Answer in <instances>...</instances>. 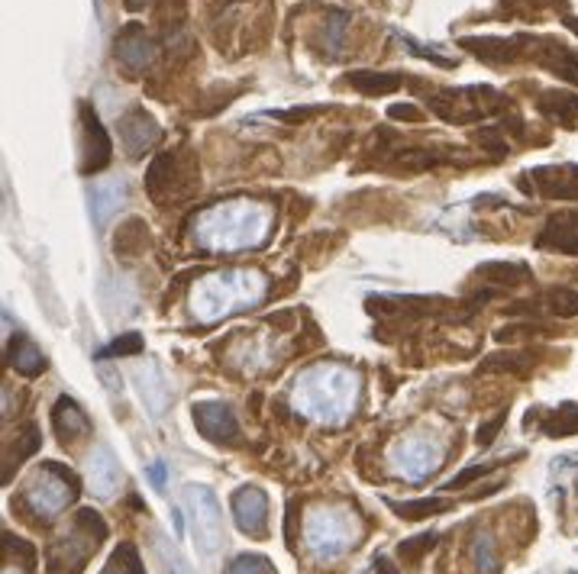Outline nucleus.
<instances>
[{
  "mask_svg": "<svg viewBox=\"0 0 578 574\" xmlns=\"http://www.w3.org/2000/svg\"><path fill=\"white\" fill-rule=\"evenodd\" d=\"M149 477H152V485H155V487H159V491H162V487H165V464H162V462H155L152 468H149Z\"/></svg>",
  "mask_w": 578,
  "mask_h": 574,
  "instance_id": "f704fd0d",
  "label": "nucleus"
},
{
  "mask_svg": "<svg viewBox=\"0 0 578 574\" xmlns=\"http://www.w3.org/2000/svg\"><path fill=\"white\" fill-rule=\"evenodd\" d=\"M346 23H349L346 14H333L327 20V49L330 52H336L342 46V36H346Z\"/></svg>",
  "mask_w": 578,
  "mask_h": 574,
  "instance_id": "7c9ffc66",
  "label": "nucleus"
},
{
  "mask_svg": "<svg viewBox=\"0 0 578 574\" xmlns=\"http://www.w3.org/2000/svg\"><path fill=\"white\" fill-rule=\"evenodd\" d=\"M537 181V191L552 201H578V168L575 165H552V168H537L530 174Z\"/></svg>",
  "mask_w": 578,
  "mask_h": 574,
  "instance_id": "1a4fd4ad",
  "label": "nucleus"
},
{
  "mask_svg": "<svg viewBox=\"0 0 578 574\" xmlns=\"http://www.w3.org/2000/svg\"><path fill=\"white\" fill-rule=\"evenodd\" d=\"M88 485L98 497H113L123 485V471L110 445H98L88 458Z\"/></svg>",
  "mask_w": 578,
  "mask_h": 574,
  "instance_id": "39448f33",
  "label": "nucleus"
},
{
  "mask_svg": "<svg viewBox=\"0 0 578 574\" xmlns=\"http://www.w3.org/2000/svg\"><path fill=\"white\" fill-rule=\"evenodd\" d=\"M233 513H236V526L249 536H262L268 526V500L258 487H243L233 497Z\"/></svg>",
  "mask_w": 578,
  "mask_h": 574,
  "instance_id": "0eeeda50",
  "label": "nucleus"
},
{
  "mask_svg": "<svg viewBox=\"0 0 578 574\" xmlns=\"http://www.w3.org/2000/svg\"><path fill=\"white\" fill-rule=\"evenodd\" d=\"M501 426H504V413H498V416H491L488 423H481V429H478V445H491V443H495V436L501 433Z\"/></svg>",
  "mask_w": 578,
  "mask_h": 574,
  "instance_id": "473e14b6",
  "label": "nucleus"
},
{
  "mask_svg": "<svg viewBox=\"0 0 578 574\" xmlns=\"http://www.w3.org/2000/svg\"><path fill=\"white\" fill-rule=\"evenodd\" d=\"M491 468H495V464H472V468H466L462 475H456L453 481H447V485H443V491H462L466 485H472L475 477H481L485 471H491Z\"/></svg>",
  "mask_w": 578,
  "mask_h": 574,
  "instance_id": "2f4dec72",
  "label": "nucleus"
},
{
  "mask_svg": "<svg viewBox=\"0 0 578 574\" xmlns=\"http://www.w3.org/2000/svg\"><path fill=\"white\" fill-rule=\"evenodd\" d=\"M230 574H275V571H272V561L262 558V555H239V558L233 561Z\"/></svg>",
  "mask_w": 578,
  "mask_h": 574,
  "instance_id": "bb28decb",
  "label": "nucleus"
},
{
  "mask_svg": "<svg viewBox=\"0 0 578 574\" xmlns=\"http://www.w3.org/2000/svg\"><path fill=\"white\" fill-rule=\"evenodd\" d=\"M475 565H478L481 571L495 574V568H498V548H495V542L488 539V536H478V539H475Z\"/></svg>",
  "mask_w": 578,
  "mask_h": 574,
  "instance_id": "a878e982",
  "label": "nucleus"
},
{
  "mask_svg": "<svg viewBox=\"0 0 578 574\" xmlns=\"http://www.w3.org/2000/svg\"><path fill=\"white\" fill-rule=\"evenodd\" d=\"M146 243H149L146 223H142V220H130L123 229H120V235H117V256H123V258L140 256V252L146 249Z\"/></svg>",
  "mask_w": 578,
  "mask_h": 574,
  "instance_id": "412c9836",
  "label": "nucleus"
},
{
  "mask_svg": "<svg viewBox=\"0 0 578 574\" xmlns=\"http://www.w3.org/2000/svg\"><path fill=\"white\" fill-rule=\"evenodd\" d=\"M375 568H378V574H397L394 568H391V561H388V558H378V561H375Z\"/></svg>",
  "mask_w": 578,
  "mask_h": 574,
  "instance_id": "e433bc0d",
  "label": "nucleus"
},
{
  "mask_svg": "<svg viewBox=\"0 0 578 574\" xmlns=\"http://www.w3.org/2000/svg\"><path fill=\"white\" fill-rule=\"evenodd\" d=\"M29 504L39 517H52V513L65 510V506L75 500V485L56 468V464H46V468L36 475V481L29 485Z\"/></svg>",
  "mask_w": 578,
  "mask_h": 574,
  "instance_id": "f03ea898",
  "label": "nucleus"
},
{
  "mask_svg": "<svg viewBox=\"0 0 578 574\" xmlns=\"http://www.w3.org/2000/svg\"><path fill=\"white\" fill-rule=\"evenodd\" d=\"M391 117L394 120H420V110H414V107H391Z\"/></svg>",
  "mask_w": 578,
  "mask_h": 574,
  "instance_id": "c9c22d12",
  "label": "nucleus"
},
{
  "mask_svg": "<svg viewBox=\"0 0 578 574\" xmlns=\"http://www.w3.org/2000/svg\"><path fill=\"white\" fill-rule=\"evenodd\" d=\"M142 352V336H136V332H126V336H120L117 342H110V346L104 349V352L98 355V359H107V355H140Z\"/></svg>",
  "mask_w": 578,
  "mask_h": 574,
  "instance_id": "cd10ccee",
  "label": "nucleus"
},
{
  "mask_svg": "<svg viewBox=\"0 0 578 574\" xmlns=\"http://www.w3.org/2000/svg\"><path fill=\"white\" fill-rule=\"evenodd\" d=\"M132 381H136V388H140V397L146 403V410L152 416H165L168 403H172V391H168L165 378H162L159 365H140L132 371Z\"/></svg>",
  "mask_w": 578,
  "mask_h": 574,
  "instance_id": "9d476101",
  "label": "nucleus"
},
{
  "mask_svg": "<svg viewBox=\"0 0 578 574\" xmlns=\"http://www.w3.org/2000/svg\"><path fill=\"white\" fill-rule=\"evenodd\" d=\"M52 426H56L58 439L62 443H71V439L78 436H88V416L81 413V407L78 403H71L68 397H62V401L56 403V410H52Z\"/></svg>",
  "mask_w": 578,
  "mask_h": 574,
  "instance_id": "2eb2a0df",
  "label": "nucleus"
},
{
  "mask_svg": "<svg viewBox=\"0 0 578 574\" xmlns=\"http://www.w3.org/2000/svg\"><path fill=\"white\" fill-rule=\"evenodd\" d=\"M433 542H436V536H433V533L417 536V539L405 542V546H401V558H405L407 565H414V561H420V555H424L426 548H433Z\"/></svg>",
  "mask_w": 578,
  "mask_h": 574,
  "instance_id": "c756f323",
  "label": "nucleus"
},
{
  "mask_svg": "<svg viewBox=\"0 0 578 574\" xmlns=\"http://www.w3.org/2000/svg\"><path fill=\"white\" fill-rule=\"evenodd\" d=\"M81 126H84V146H81V172L84 174H94L100 172V168H107V162H110V139H107L104 126H100L98 113L91 110V107L84 104L81 107Z\"/></svg>",
  "mask_w": 578,
  "mask_h": 574,
  "instance_id": "20e7f679",
  "label": "nucleus"
},
{
  "mask_svg": "<svg viewBox=\"0 0 578 574\" xmlns=\"http://www.w3.org/2000/svg\"><path fill=\"white\" fill-rule=\"evenodd\" d=\"M546 310L552 313V317H578V291H569V287H552L550 294H546Z\"/></svg>",
  "mask_w": 578,
  "mask_h": 574,
  "instance_id": "393cba45",
  "label": "nucleus"
},
{
  "mask_svg": "<svg viewBox=\"0 0 578 574\" xmlns=\"http://www.w3.org/2000/svg\"><path fill=\"white\" fill-rule=\"evenodd\" d=\"M142 4H146V0H130V7H142Z\"/></svg>",
  "mask_w": 578,
  "mask_h": 574,
  "instance_id": "4c0bfd02",
  "label": "nucleus"
},
{
  "mask_svg": "<svg viewBox=\"0 0 578 574\" xmlns=\"http://www.w3.org/2000/svg\"><path fill=\"white\" fill-rule=\"evenodd\" d=\"M117 52H120V62L130 65L132 71L146 68V65L152 62V42L146 39L142 29H130L126 36H120Z\"/></svg>",
  "mask_w": 578,
  "mask_h": 574,
  "instance_id": "f3484780",
  "label": "nucleus"
},
{
  "mask_svg": "<svg viewBox=\"0 0 578 574\" xmlns=\"http://www.w3.org/2000/svg\"><path fill=\"white\" fill-rule=\"evenodd\" d=\"M184 168H182V155L165 152L149 165L146 172V191L155 197V201H165L168 194L174 191V184H182Z\"/></svg>",
  "mask_w": 578,
  "mask_h": 574,
  "instance_id": "9b49d317",
  "label": "nucleus"
},
{
  "mask_svg": "<svg viewBox=\"0 0 578 574\" xmlns=\"http://www.w3.org/2000/svg\"><path fill=\"white\" fill-rule=\"evenodd\" d=\"M527 355H491V359H485L481 371H527V365H517Z\"/></svg>",
  "mask_w": 578,
  "mask_h": 574,
  "instance_id": "c85d7f7f",
  "label": "nucleus"
},
{
  "mask_svg": "<svg viewBox=\"0 0 578 574\" xmlns=\"http://www.w3.org/2000/svg\"><path fill=\"white\" fill-rule=\"evenodd\" d=\"M543 433L552 439L578 433V407L575 403H565V407H559L556 413H550V420L543 423Z\"/></svg>",
  "mask_w": 578,
  "mask_h": 574,
  "instance_id": "b1692460",
  "label": "nucleus"
},
{
  "mask_svg": "<svg viewBox=\"0 0 578 574\" xmlns=\"http://www.w3.org/2000/svg\"><path fill=\"white\" fill-rule=\"evenodd\" d=\"M7 359H10V365L23 374V378H36V374L46 371V359H42V352L26 339V336H16V339L10 342Z\"/></svg>",
  "mask_w": 578,
  "mask_h": 574,
  "instance_id": "a211bd4d",
  "label": "nucleus"
},
{
  "mask_svg": "<svg viewBox=\"0 0 578 574\" xmlns=\"http://www.w3.org/2000/svg\"><path fill=\"white\" fill-rule=\"evenodd\" d=\"M475 275L488 284H498V287H520V284H530V268L523 262H485L478 265Z\"/></svg>",
  "mask_w": 578,
  "mask_h": 574,
  "instance_id": "dca6fc26",
  "label": "nucleus"
},
{
  "mask_svg": "<svg viewBox=\"0 0 578 574\" xmlns=\"http://www.w3.org/2000/svg\"><path fill=\"white\" fill-rule=\"evenodd\" d=\"M184 504H188L191 523H194L197 548H201L204 555L220 552V546H224V513H220L216 497L207 487H188Z\"/></svg>",
  "mask_w": 578,
  "mask_h": 574,
  "instance_id": "f257e3e1",
  "label": "nucleus"
},
{
  "mask_svg": "<svg viewBox=\"0 0 578 574\" xmlns=\"http://www.w3.org/2000/svg\"><path fill=\"white\" fill-rule=\"evenodd\" d=\"M307 542L317 558H336L349 548V523L340 513L321 510L307 523Z\"/></svg>",
  "mask_w": 578,
  "mask_h": 574,
  "instance_id": "7ed1b4c3",
  "label": "nucleus"
},
{
  "mask_svg": "<svg viewBox=\"0 0 578 574\" xmlns=\"http://www.w3.org/2000/svg\"><path fill=\"white\" fill-rule=\"evenodd\" d=\"M540 110L550 120H556V123L569 126L578 120V98L575 94H562V90H550V94H543V100H540Z\"/></svg>",
  "mask_w": 578,
  "mask_h": 574,
  "instance_id": "6ab92c4d",
  "label": "nucleus"
},
{
  "mask_svg": "<svg viewBox=\"0 0 578 574\" xmlns=\"http://www.w3.org/2000/svg\"><path fill=\"white\" fill-rule=\"evenodd\" d=\"M540 245L565 252V256H578V216L572 214L552 216V220L546 223L543 235H540Z\"/></svg>",
  "mask_w": 578,
  "mask_h": 574,
  "instance_id": "4468645a",
  "label": "nucleus"
},
{
  "mask_svg": "<svg viewBox=\"0 0 578 574\" xmlns=\"http://www.w3.org/2000/svg\"><path fill=\"white\" fill-rule=\"evenodd\" d=\"M388 506L405 519H426L433 513H443L453 506V500L447 497H426V500H407V504H397V500H388Z\"/></svg>",
  "mask_w": 578,
  "mask_h": 574,
  "instance_id": "aec40b11",
  "label": "nucleus"
},
{
  "mask_svg": "<svg viewBox=\"0 0 578 574\" xmlns=\"http://www.w3.org/2000/svg\"><path fill=\"white\" fill-rule=\"evenodd\" d=\"M394 462H397V468H401V475H407L411 481H420V477H426L433 468H436V452H433L426 443L411 439V443H405L401 449H397Z\"/></svg>",
  "mask_w": 578,
  "mask_h": 574,
  "instance_id": "f8f14e48",
  "label": "nucleus"
},
{
  "mask_svg": "<svg viewBox=\"0 0 578 574\" xmlns=\"http://www.w3.org/2000/svg\"><path fill=\"white\" fill-rule=\"evenodd\" d=\"M120 136H123V146L132 159H140L149 146L159 142V123L149 117L146 110H132L120 120Z\"/></svg>",
  "mask_w": 578,
  "mask_h": 574,
  "instance_id": "6e6552de",
  "label": "nucleus"
},
{
  "mask_svg": "<svg viewBox=\"0 0 578 574\" xmlns=\"http://www.w3.org/2000/svg\"><path fill=\"white\" fill-rule=\"evenodd\" d=\"M117 561H120V558H117ZM117 561H113L110 571H104V574H140V565L132 561V552H130V561H126V568H120Z\"/></svg>",
  "mask_w": 578,
  "mask_h": 574,
  "instance_id": "72a5a7b5",
  "label": "nucleus"
},
{
  "mask_svg": "<svg viewBox=\"0 0 578 574\" xmlns=\"http://www.w3.org/2000/svg\"><path fill=\"white\" fill-rule=\"evenodd\" d=\"M152 548H155V558H159V565L165 574H191V568H188V561L182 558V552H178L174 542H168L162 533H152Z\"/></svg>",
  "mask_w": 578,
  "mask_h": 574,
  "instance_id": "5701e85b",
  "label": "nucleus"
},
{
  "mask_svg": "<svg viewBox=\"0 0 578 574\" xmlns=\"http://www.w3.org/2000/svg\"><path fill=\"white\" fill-rule=\"evenodd\" d=\"M194 423L210 443H233V439L239 436V426H236V420H233V413L216 401L197 403Z\"/></svg>",
  "mask_w": 578,
  "mask_h": 574,
  "instance_id": "423d86ee",
  "label": "nucleus"
},
{
  "mask_svg": "<svg viewBox=\"0 0 578 574\" xmlns=\"http://www.w3.org/2000/svg\"><path fill=\"white\" fill-rule=\"evenodd\" d=\"M130 191H126L123 181H100L98 187H91V214L98 226H107L113 214L126 204Z\"/></svg>",
  "mask_w": 578,
  "mask_h": 574,
  "instance_id": "ddd939ff",
  "label": "nucleus"
},
{
  "mask_svg": "<svg viewBox=\"0 0 578 574\" xmlns=\"http://www.w3.org/2000/svg\"><path fill=\"white\" fill-rule=\"evenodd\" d=\"M349 84L363 94H391V90L401 88V78L397 75H375V71H355L349 75Z\"/></svg>",
  "mask_w": 578,
  "mask_h": 574,
  "instance_id": "4be33fe9",
  "label": "nucleus"
}]
</instances>
